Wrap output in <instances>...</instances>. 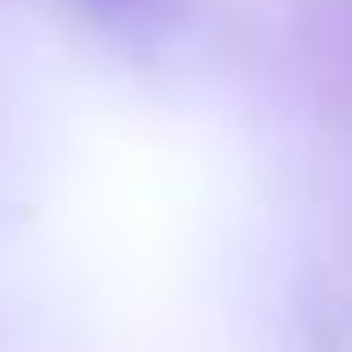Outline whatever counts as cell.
I'll return each mask as SVG.
<instances>
[]
</instances>
